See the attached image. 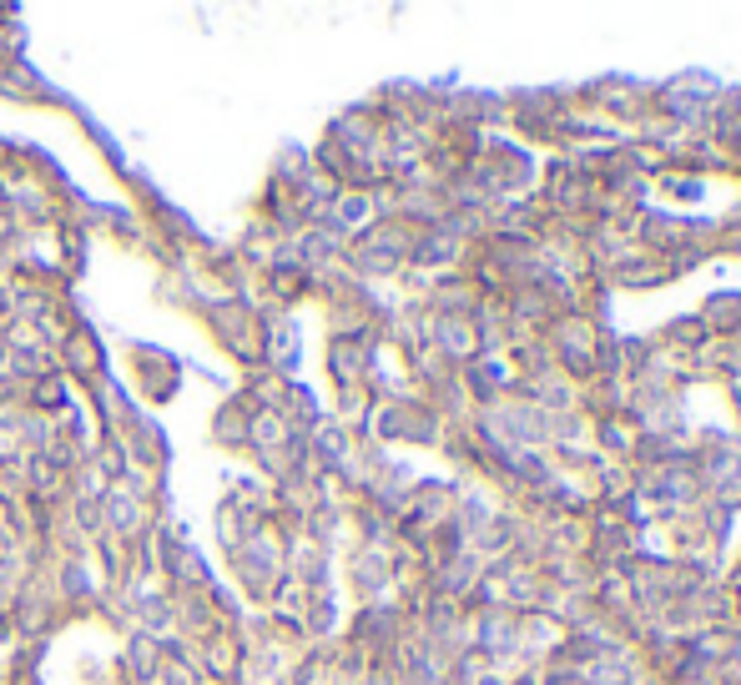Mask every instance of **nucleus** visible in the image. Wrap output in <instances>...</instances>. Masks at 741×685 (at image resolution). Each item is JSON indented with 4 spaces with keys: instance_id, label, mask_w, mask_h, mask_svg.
<instances>
[{
    "instance_id": "nucleus-1",
    "label": "nucleus",
    "mask_w": 741,
    "mask_h": 685,
    "mask_svg": "<svg viewBox=\"0 0 741 685\" xmlns=\"http://www.w3.org/2000/svg\"><path fill=\"white\" fill-rule=\"evenodd\" d=\"M56 368L66 373V379H76V383H96V379H101V368H107L101 338H96L86 323H76V328L56 342Z\"/></svg>"
},
{
    "instance_id": "nucleus-2",
    "label": "nucleus",
    "mask_w": 741,
    "mask_h": 685,
    "mask_svg": "<svg viewBox=\"0 0 741 685\" xmlns=\"http://www.w3.org/2000/svg\"><path fill=\"white\" fill-rule=\"evenodd\" d=\"M132 379H137V389H146V399H172L177 393V363L167 354H152L146 342H137Z\"/></svg>"
},
{
    "instance_id": "nucleus-3",
    "label": "nucleus",
    "mask_w": 741,
    "mask_h": 685,
    "mask_svg": "<svg viewBox=\"0 0 741 685\" xmlns=\"http://www.w3.org/2000/svg\"><path fill=\"white\" fill-rule=\"evenodd\" d=\"M248 424H252V409L242 403V393L222 399L213 414V444H222V449H248Z\"/></svg>"
}]
</instances>
